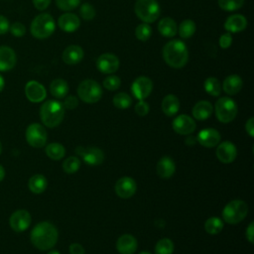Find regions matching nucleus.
<instances>
[{
	"label": "nucleus",
	"mask_w": 254,
	"mask_h": 254,
	"mask_svg": "<svg viewBox=\"0 0 254 254\" xmlns=\"http://www.w3.org/2000/svg\"><path fill=\"white\" fill-rule=\"evenodd\" d=\"M47 131L43 125L32 123L26 129V140L28 144L34 148H42L47 142Z\"/></svg>",
	"instance_id": "obj_9"
},
{
	"label": "nucleus",
	"mask_w": 254,
	"mask_h": 254,
	"mask_svg": "<svg viewBox=\"0 0 254 254\" xmlns=\"http://www.w3.org/2000/svg\"><path fill=\"white\" fill-rule=\"evenodd\" d=\"M75 154L89 166H98L104 160L103 152L97 147H83L78 146L75 148Z\"/></svg>",
	"instance_id": "obj_10"
},
{
	"label": "nucleus",
	"mask_w": 254,
	"mask_h": 254,
	"mask_svg": "<svg viewBox=\"0 0 254 254\" xmlns=\"http://www.w3.org/2000/svg\"><path fill=\"white\" fill-rule=\"evenodd\" d=\"M237 156V149L235 145L229 141H224L218 144L216 148V157L223 164L232 163Z\"/></svg>",
	"instance_id": "obj_17"
},
{
	"label": "nucleus",
	"mask_w": 254,
	"mask_h": 254,
	"mask_svg": "<svg viewBox=\"0 0 254 254\" xmlns=\"http://www.w3.org/2000/svg\"><path fill=\"white\" fill-rule=\"evenodd\" d=\"M158 30L162 36L166 38H173L178 31L177 23L170 17L162 18L158 24Z\"/></svg>",
	"instance_id": "obj_27"
},
{
	"label": "nucleus",
	"mask_w": 254,
	"mask_h": 254,
	"mask_svg": "<svg viewBox=\"0 0 254 254\" xmlns=\"http://www.w3.org/2000/svg\"><path fill=\"white\" fill-rule=\"evenodd\" d=\"M139 254H151V253H149V252H146V251H143V252H140Z\"/></svg>",
	"instance_id": "obj_56"
},
{
	"label": "nucleus",
	"mask_w": 254,
	"mask_h": 254,
	"mask_svg": "<svg viewBox=\"0 0 254 254\" xmlns=\"http://www.w3.org/2000/svg\"><path fill=\"white\" fill-rule=\"evenodd\" d=\"M1 153H2V144L0 142V155H1Z\"/></svg>",
	"instance_id": "obj_57"
},
{
	"label": "nucleus",
	"mask_w": 254,
	"mask_h": 254,
	"mask_svg": "<svg viewBox=\"0 0 254 254\" xmlns=\"http://www.w3.org/2000/svg\"><path fill=\"white\" fill-rule=\"evenodd\" d=\"M79 168H80V160L75 156L66 158L63 163V170L66 174H74L78 171Z\"/></svg>",
	"instance_id": "obj_37"
},
{
	"label": "nucleus",
	"mask_w": 254,
	"mask_h": 254,
	"mask_svg": "<svg viewBox=\"0 0 254 254\" xmlns=\"http://www.w3.org/2000/svg\"><path fill=\"white\" fill-rule=\"evenodd\" d=\"M40 117L45 126L57 127L64 117V107L58 100H47L40 108Z\"/></svg>",
	"instance_id": "obj_3"
},
{
	"label": "nucleus",
	"mask_w": 254,
	"mask_h": 254,
	"mask_svg": "<svg viewBox=\"0 0 254 254\" xmlns=\"http://www.w3.org/2000/svg\"><path fill=\"white\" fill-rule=\"evenodd\" d=\"M196 141L203 147L212 148L219 144L220 134L216 129L205 128L198 132L196 136Z\"/></svg>",
	"instance_id": "obj_18"
},
{
	"label": "nucleus",
	"mask_w": 254,
	"mask_h": 254,
	"mask_svg": "<svg viewBox=\"0 0 254 254\" xmlns=\"http://www.w3.org/2000/svg\"><path fill=\"white\" fill-rule=\"evenodd\" d=\"M121 85V80L119 76L117 75H109L104 78L103 80V87L106 88L107 90H116L120 87Z\"/></svg>",
	"instance_id": "obj_41"
},
{
	"label": "nucleus",
	"mask_w": 254,
	"mask_h": 254,
	"mask_svg": "<svg viewBox=\"0 0 254 254\" xmlns=\"http://www.w3.org/2000/svg\"><path fill=\"white\" fill-rule=\"evenodd\" d=\"M62 58L66 64H76L83 58V50L77 45H70L64 50Z\"/></svg>",
	"instance_id": "obj_24"
},
{
	"label": "nucleus",
	"mask_w": 254,
	"mask_h": 254,
	"mask_svg": "<svg viewBox=\"0 0 254 254\" xmlns=\"http://www.w3.org/2000/svg\"><path fill=\"white\" fill-rule=\"evenodd\" d=\"M63 105H64V107L66 108V109H74V108H76L77 105H78V99H77V97L74 96V95H69V96H67V97L64 99Z\"/></svg>",
	"instance_id": "obj_46"
},
{
	"label": "nucleus",
	"mask_w": 254,
	"mask_h": 254,
	"mask_svg": "<svg viewBox=\"0 0 254 254\" xmlns=\"http://www.w3.org/2000/svg\"><path fill=\"white\" fill-rule=\"evenodd\" d=\"M9 28H10V23L8 19L5 16L0 15V35L6 34L9 31Z\"/></svg>",
	"instance_id": "obj_47"
},
{
	"label": "nucleus",
	"mask_w": 254,
	"mask_h": 254,
	"mask_svg": "<svg viewBox=\"0 0 254 254\" xmlns=\"http://www.w3.org/2000/svg\"><path fill=\"white\" fill-rule=\"evenodd\" d=\"M17 63L15 51L8 46H0V71L12 69Z\"/></svg>",
	"instance_id": "obj_19"
},
{
	"label": "nucleus",
	"mask_w": 254,
	"mask_h": 254,
	"mask_svg": "<svg viewBox=\"0 0 254 254\" xmlns=\"http://www.w3.org/2000/svg\"><path fill=\"white\" fill-rule=\"evenodd\" d=\"M172 126L175 132L181 135H189L195 130L194 120L187 114H181L177 116L173 120Z\"/></svg>",
	"instance_id": "obj_16"
},
{
	"label": "nucleus",
	"mask_w": 254,
	"mask_h": 254,
	"mask_svg": "<svg viewBox=\"0 0 254 254\" xmlns=\"http://www.w3.org/2000/svg\"><path fill=\"white\" fill-rule=\"evenodd\" d=\"M56 29L54 18L48 13H42L34 18L31 23L30 31L33 37L39 40L49 38Z\"/></svg>",
	"instance_id": "obj_4"
},
{
	"label": "nucleus",
	"mask_w": 254,
	"mask_h": 254,
	"mask_svg": "<svg viewBox=\"0 0 254 254\" xmlns=\"http://www.w3.org/2000/svg\"><path fill=\"white\" fill-rule=\"evenodd\" d=\"M149 104L144 100H139L135 105V112L139 116H145L149 113Z\"/></svg>",
	"instance_id": "obj_44"
},
{
	"label": "nucleus",
	"mask_w": 254,
	"mask_h": 254,
	"mask_svg": "<svg viewBox=\"0 0 254 254\" xmlns=\"http://www.w3.org/2000/svg\"><path fill=\"white\" fill-rule=\"evenodd\" d=\"M204 229L208 234H218L223 229V221L217 216H211L204 222Z\"/></svg>",
	"instance_id": "obj_31"
},
{
	"label": "nucleus",
	"mask_w": 254,
	"mask_h": 254,
	"mask_svg": "<svg viewBox=\"0 0 254 254\" xmlns=\"http://www.w3.org/2000/svg\"><path fill=\"white\" fill-rule=\"evenodd\" d=\"M59 27L66 33H72L76 31L80 26L79 18L73 13H65L60 16L58 20Z\"/></svg>",
	"instance_id": "obj_21"
},
{
	"label": "nucleus",
	"mask_w": 254,
	"mask_h": 254,
	"mask_svg": "<svg viewBox=\"0 0 254 254\" xmlns=\"http://www.w3.org/2000/svg\"><path fill=\"white\" fill-rule=\"evenodd\" d=\"M197 141H196V138L195 137H193V136H190V137H187L186 138V140H185V143H186V145L187 146H189V147H191V146H193L195 143H196Z\"/></svg>",
	"instance_id": "obj_52"
},
{
	"label": "nucleus",
	"mask_w": 254,
	"mask_h": 254,
	"mask_svg": "<svg viewBox=\"0 0 254 254\" xmlns=\"http://www.w3.org/2000/svg\"><path fill=\"white\" fill-rule=\"evenodd\" d=\"M204 90L211 96H218L221 93V84L216 77H207L203 83Z\"/></svg>",
	"instance_id": "obj_33"
},
{
	"label": "nucleus",
	"mask_w": 254,
	"mask_h": 254,
	"mask_svg": "<svg viewBox=\"0 0 254 254\" xmlns=\"http://www.w3.org/2000/svg\"><path fill=\"white\" fill-rule=\"evenodd\" d=\"M232 44V36L230 33H224L219 37V46L221 49H228Z\"/></svg>",
	"instance_id": "obj_45"
},
{
	"label": "nucleus",
	"mask_w": 254,
	"mask_h": 254,
	"mask_svg": "<svg viewBox=\"0 0 254 254\" xmlns=\"http://www.w3.org/2000/svg\"><path fill=\"white\" fill-rule=\"evenodd\" d=\"M243 85V81L238 74H230L223 80L221 88L228 95H234L238 93Z\"/></svg>",
	"instance_id": "obj_25"
},
{
	"label": "nucleus",
	"mask_w": 254,
	"mask_h": 254,
	"mask_svg": "<svg viewBox=\"0 0 254 254\" xmlns=\"http://www.w3.org/2000/svg\"><path fill=\"white\" fill-rule=\"evenodd\" d=\"M245 130L249 134L250 137L254 136V118L251 117L245 124Z\"/></svg>",
	"instance_id": "obj_51"
},
{
	"label": "nucleus",
	"mask_w": 254,
	"mask_h": 254,
	"mask_svg": "<svg viewBox=\"0 0 254 254\" xmlns=\"http://www.w3.org/2000/svg\"><path fill=\"white\" fill-rule=\"evenodd\" d=\"M25 94L29 101L38 103L42 102L46 98L47 91L44 85L40 82L36 80H30L25 85Z\"/></svg>",
	"instance_id": "obj_15"
},
{
	"label": "nucleus",
	"mask_w": 254,
	"mask_h": 254,
	"mask_svg": "<svg viewBox=\"0 0 254 254\" xmlns=\"http://www.w3.org/2000/svg\"><path fill=\"white\" fill-rule=\"evenodd\" d=\"M48 254H61V253L57 250H51L50 252H48Z\"/></svg>",
	"instance_id": "obj_55"
},
{
	"label": "nucleus",
	"mask_w": 254,
	"mask_h": 254,
	"mask_svg": "<svg viewBox=\"0 0 254 254\" xmlns=\"http://www.w3.org/2000/svg\"><path fill=\"white\" fill-rule=\"evenodd\" d=\"M137 240L131 234L121 235L116 242V249L120 254H133L137 250Z\"/></svg>",
	"instance_id": "obj_20"
},
{
	"label": "nucleus",
	"mask_w": 254,
	"mask_h": 254,
	"mask_svg": "<svg viewBox=\"0 0 254 254\" xmlns=\"http://www.w3.org/2000/svg\"><path fill=\"white\" fill-rule=\"evenodd\" d=\"M196 30L195 23L190 19L184 20L179 26V34L183 39L190 38Z\"/></svg>",
	"instance_id": "obj_34"
},
{
	"label": "nucleus",
	"mask_w": 254,
	"mask_h": 254,
	"mask_svg": "<svg viewBox=\"0 0 254 254\" xmlns=\"http://www.w3.org/2000/svg\"><path fill=\"white\" fill-rule=\"evenodd\" d=\"M79 14L82 19L89 21L92 20L95 17V9L94 7L89 3H83L79 8Z\"/></svg>",
	"instance_id": "obj_40"
},
{
	"label": "nucleus",
	"mask_w": 254,
	"mask_h": 254,
	"mask_svg": "<svg viewBox=\"0 0 254 254\" xmlns=\"http://www.w3.org/2000/svg\"><path fill=\"white\" fill-rule=\"evenodd\" d=\"M47 156L55 161L61 160L65 154L64 147L60 143H51L46 147Z\"/></svg>",
	"instance_id": "obj_32"
},
{
	"label": "nucleus",
	"mask_w": 254,
	"mask_h": 254,
	"mask_svg": "<svg viewBox=\"0 0 254 254\" xmlns=\"http://www.w3.org/2000/svg\"><path fill=\"white\" fill-rule=\"evenodd\" d=\"M248 213V205L244 200L233 199L229 201L222 210V218L229 224L242 221Z\"/></svg>",
	"instance_id": "obj_5"
},
{
	"label": "nucleus",
	"mask_w": 254,
	"mask_h": 254,
	"mask_svg": "<svg viewBox=\"0 0 254 254\" xmlns=\"http://www.w3.org/2000/svg\"><path fill=\"white\" fill-rule=\"evenodd\" d=\"M137 184L131 177H122L115 184V192L121 198H129L135 194Z\"/></svg>",
	"instance_id": "obj_14"
},
{
	"label": "nucleus",
	"mask_w": 254,
	"mask_h": 254,
	"mask_svg": "<svg viewBox=\"0 0 254 254\" xmlns=\"http://www.w3.org/2000/svg\"><path fill=\"white\" fill-rule=\"evenodd\" d=\"M152 35V28L147 23H142L136 27L135 30V36L139 41L145 42L149 40V38Z\"/></svg>",
	"instance_id": "obj_38"
},
{
	"label": "nucleus",
	"mask_w": 254,
	"mask_h": 254,
	"mask_svg": "<svg viewBox=\"0 0 254 254\" xmlns=\"http://www.w3.org/2000/svg\"><path fill=\"white\" fill-rule=\"evenodd\" d=\"M59 237L57 227L48 221H42L34 226L31 231V242L32 244L41 251L52 249Z\"/></svg>",
	"instance_id": "obj_1"
},
{
	"label": "nucleus",
	"mask_w": 254,
	"mask_h": 254,
	"mask_svg": "<svg viewBox=\"0 0 254 254\" xmlns=\"http://www.w3.org/2000/svg\"><path fill=\"white\" fill-rule=\"evenodd\" d=\"M247 27V20L241 14L229 16L224 22V29L228 33H239Z\"/></svg>",
	"instance_id": "obj_22"
},
{
	"label": "nucleus",
	"mask_w": 254,
	"mask_h": 254,
	"mask_svg": "<svg viewBox=\"0 0 254 254\" xmlns=\"http://www.w3.org/2000/svg\"><path fill=\"white\" fill-rule=\"evenodd\" d=\"M31 220V215L27 210L18 209L11 214L9 218V224L14 231L22 232L30 226Z\"/></svg>",
	"instance_id": "obj_13"
},
{
	"label": "nucleus",
	"mask_w": 254,
	"mask_h": 254,
	"mask_svg": "<svg viewBox=\"0 0 254 254\" xmlns=\"http://www.w3.org/2000/svg\"><path fill=\"white\" fill-rule=\"evenodd\" d=\"M112 101H113L114 106L119 109L129 108L132 104L131 96L125 92H119V93L115 94Z\"/></svg>",
	"instance_id": "obj_35"
},
{
	"label": "nucleus",
	"mask_w": 254,
	"mask_h": 254,
	"mask_svg": "<svg viewBox=\"0 0 254 254\" xmlns=\"http://www.w3.org/2000/svg\"><path fill=\"white\" fill-rule=\"evenodd\" d=\"M70 254H84V248L78 243H72L69 245Z\"/></svg>",
	"instance_id": "obj_49"
},
{
	"label": "nucleus",
	"mask_w": 254,
	"mask_h": 254,
	"mask_svg": "<svg viewBox=\"0 0 254 254\" xmlns=\"http://www.w3.org/2000/svg\"><path fill=\"white\" fill-rule=\"evenodd\" d=\"M32 1H33L35 8L40 11L47 9L49 7V5L51 4V0H32Z\"/></svg>",
	"instance_id": "obj_48"
},
{
	"label": "nucleus",
	"mask_w": 254,
	"mask_h": 254,
	"mask_svg": "<svg viewBox=\"0 0 254 254\" xmlns=\"http://www.w3.org/2000/svg\"><path fill=\"white\" fill-rule=\"evenodd\" d=\"M4 86H5V80H4L3 76L0 74V92L3 90Z\"/></svg>",
	"instance_id": "obj_53"
},
{
	"label": "nucleus",
	"mask_w": 254,
	"mask_h": 254,
	"mask_svg": "<svg viewBox=\"0 0 254 254\" xmlns=\"http://www.w3.org/2000/svg\"><path fill=\"white\" fill-rule=\"evenodd\" d=\"M4 177H5V170H4V168L0 165V182L4 179Z\"/></svg>",
	"instance_id": "obj_54"
},
{
	"label": "nucleus",
	"mask_w": 254,
	"mask_h": 254,
	"mask_svg": "<svg viewBox=\"0 0 254 254\" xmlns=\"http://www.w3.org/2000/svg\"><path fill=\"white\" fill-rule=\"evenodd\" d=\"M216 118L222 123H229L237 115V105L230 97H220L214 105Z\"/></svg>",
	"instance_id": "obj_8"
},
{
	"label": "nucleus",
	"mask_w": 254,
	"mask_h": 254,
	"mask_svg": "<svg viewBox=\"0 0 254 254\" xmlns=\"http://www.w3.org/2000/svg\"><path fill=\"white\" fill-rule=\"evenodd\" d=\"M245 234H246L247 240L252 244L253 241H254V222H251V223L248 225Z\"/></svg>",
	"instance_id": "obj_50"
},
{
	"label": "nucleus",
	"mask_w": 254,
	"mask_h": 254,
	"mask_svg": "<svg viewBox=\"0 0 254 254\" xmlns=\"http://www.w3.org/2000/svg\"><path fill=\"white\" fill-rule=\"evenodd\" d=\"M51 94L56 98H64L68 92L67 82L63 78H56L50 84Z\"/></svg>",
	"instance_id": "obj_30"
},
{
	"label": "nucleus",
	"mask_w": 254,
	"mask_h": 254,
	"mask_svg": "<svg viewBox=\"0 0 254 254\" xmlns=\"http://www.w3.org/2000/svg\"><path fill=\"white\" fill-rule=\"evenodd\" d=\"M11 34L15 37H23L26 34V27L20 23V22H15L13 23L10 28H9Z\"/></svg>",
	"instance_id": "obj_43"
},
{
	"label": "nucleus",
	"mask_w": 254,
	"mask_h": 254,
	"mask_svg": "<svg viewBox=\"0 0 254 254\" xmlns=\"http://www.w3.org/2000/svg\"><path fill=\"white\" fill-rule=\"evenodd\" d=\"M134 11L137 17L147 24L155 22L161 12L156 0H136Z\"/></svg>",
	"instance_id": "obj_6"
},
{
	"label": "nucleus",
	"mask_w": 254,
	"mask_h": 254,
	"mask_svg": "<svg viewBox=\"0 0 254 254\" xmlns=\"http://www.w3.org/2000/svg\"><path fill=\"white\" fill-rule=\"evenodd\" d=\"M213 112L212 104L207 100L196 102L192 108V116L197 120H205L211 116Z\"/></svg>",
	"instance_id": "obj_26"
},
{
	"label": "nucleus",
	"mask_w": 254,
	"mask_h": 254,
	"mask_svg": "<svg viewBox=\"0 0 254 254\" xmlns=\"http://www.w3.org/2000/svg\"><path fill=\"white\" fill-rule=\"evenodd\" d=\"M180 109V101L174 94H168L163 98L162 110L165 115L171 117L178 113Z\"/></svg>",
	"instance_id": "obj_28"
},
{
	"label": "nucleus",
	"mask_w": 254,
	"mask_h": 254,
	"mask_svg": "<svg viewBox=\"0 0 254 254\" xmlns=\"http://www.w3.org/2000/svg\"><path fill=\"white\" fill-rule=\"evenodd\" d=\"M244 4V0H218L219 7L224 11H235L240 9Z\"/></svg>",
	"instance_id": "obj_39"
},
{
	"label": "nucleus",
	"mask_w": 254,
	"mask_h": 254,
	"mask_svg": "<svg viewBox=\"0 0 254 254\" xmlns=\"http://www.w3.org/2000/svg\"><path fill=\"white\" fill-rule=\"evenodd\" d=\"M153 89L152 80L144 75L138 76L131 85V91L138 100H144L147 98Z\"/></svg>",
	"instance_id": "obj_12"
},
{
	"label": "nucleus",
	"mask_w": 254,
	"mask_h": 254,
	"mask_svg": "<svg viewBox=\"0 0 254 254\" xmlns=\"http://www.w3.org/2000/svg\"><path fill=\"white\" fill-rule=\"evenodd\" d=\"M80 3V0H56V4L59 9L63 11H71L75 9Z\"/></svg>",
	"instance_id": "obj_42"
},
{
	"label": "nucleus",
	"mask_w": 254,
	"mask_h": 254,
	"mask_svg": "<svg viewBox=\"0 0 254 254\" xmlns=\"http://www.w3.org/2000/svg\"><path fill=\"white\" fill-rule=\"evenodd\" d=\"M163 58L168 65L174 68H182L189 61V51L184 42L172 40L163 48Z\"/></svg>",
	"instance_id": "obj_2"
},
{
	"label": "nucleus",
	"mask_w": 254,
	"mask_h": 254,
	"mask_svg": "<svg viewBox=\"0 0 254 254\" xmlns=\"http://www.w3.org/2000/svg\"><path fill=\"white\" fill-rule=\"evenodd\" d=\"M78 97L86 103H95L102 96L100 84L93 79H84L77 86Z\"/></svg>",
	"instance_id": "obj_7"
},
{
	"label": "nucleus",
	"mask_w": 254,
	"mask_h": 254,
	"mask_svg": "<svg viewBox=\"0 0 254 254\" xmlns=\"http://www.w3.org/2000/svg\"><path fill=\"white\" fill-rule=\"evenodd\" d=\"M174 243L169 238H163L159 240L155 246L156 254H173Z\"/></svg>",
	"instance_id": "obj_36"
},
{
	"label": "nucleus",
	"mask_w": 254,
	"mask_h": 254,
	"mask_svg": "<svg viewBox=\"0 0 254 254\" xmlns=\"http://www.w3.org/2000/svg\"><path fill=\"white\" fill-rule=\"evenodd\" d=\"M28 187L32 192H34L36 194H40V193L44 192L45 190L47 189L48 181L45 176L37 174L30 178V180L28 182Z\"/></svg>",
	"instance_id": "obj_29"
},
{
	"label": "nucleus",
	"mask_w": 254,
	"mask_h": 254,
	"mask_svg": "<svg viewBox=\"0 0 254 254\" xmlns=\"http://www.w3.org/2000/svg\"><path fill=\"white\" fill-rule=\"evenodd\" d=\"M157 174L162 179H170L176 171V165L172 158L165 156L159 160L157 163Z\"/></svg>",
	"instance_id": "obj_23"
},
{
	"label": "nucleus",
	"mask_w": 254,
	"mask_h": 254,
	"mask_svg": "<svg viewBox=\"0 0 254 254\" xmlns=\"http://www.w3.org/2000/svg\"><path fill=\"white\" fill-rule=\"evenodd\" d=\"M120 62L119 59L111 53H105L100 55L96 60V67L97 69L106 74H111L119 68Z\"/></svg>",
	"instance_id": "obj_11"
}]
</instances>
